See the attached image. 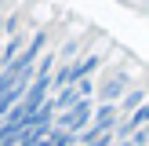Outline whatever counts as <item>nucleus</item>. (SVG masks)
<instances>
[{"instance_id":"nucleus-1","label":"nucleus","mask_w":149,"mask_h":146,"mask_svg":"<svg viewBox=\"0 0 149 146\" xmlns=\"http://www.w3.org/2000/svg\"><path fill=\"white\" fill-rule=\"evenodd\" d=\"M95 106H98L95 99H80L77 106H69L65 113H58V117H55V128L69 131V135H80V131H84L87 124H91V117H95Z\"/></svg>"},{"instance_id":"nucleus-2","label":"nucleus","mask_w":149,"mask_h":146,"mask_svg":"<svg viewBox=\"0 0 149 146\" xmlns=\"http://www.w3.org/2000/svg\"><path fill=\"white\" fill-rule=\"evenodd\" d=\"M127 88H131V73H127V69H113V73L98 84L95 102H113V106H116V102L127 95Z\"/></svg>"},{"instance_id":"nucleus-3","label":"nucleus","mask_w":149,"mask_h":146,"mask_svg":"<svg viewBox=\"0 0 149 146\" xmlns=\"http://www.w3.org/2000/svg\"><path fill=\"white\" fill-rule=\"evenodd\" d=\"M146 99H149V91H146V88H142V84H138V88L131 84V88H127V95L116 102V110H120V121H124V117H131V113H135V110L142 106Z\"/></svg>"},{"instance_id":"nucleus-4","label":"nucleus","mask_w":149,"mask_h":146,"mask_svg":"<svg viewBox=\"0 0 149 146\" xmlns=\"http://www.w3.org/2000/svg\"><path fill=\"white\" fill-rule=\"evenodd\" d=\"M36 146H77V135H69V131H62V128H51V135L40 139Z\"/></svg>"},{"instance_id":"nucleus-5","label":"nucleus","mask_w":149,"mask_h":146,"mask_svg":"<svg viewBox=\"0 0 149 146\" xmlns=\"http://www.w3.org/2000/svg\"><path fill=\"white\" fill-rule=\"evenodd\" d=\"M29 73H33V69H29ZM15 80H18V73H11V69H0V95H4L7 88L15 84Z\"/></svg>"},{"instance_id":"nucleus-6","label":"nucleus","mask_w":149,"mask_h":146,"mask_svg":"<svg viewBox=\"0 0 149 146\" xmlns=\"http://www.w3.org/2000/svg\"><path fill=\"white\" fill-rule=\"evenodd\" d=\"M0 69H4V62H0Z\"/></svg>"}]
</instances>
